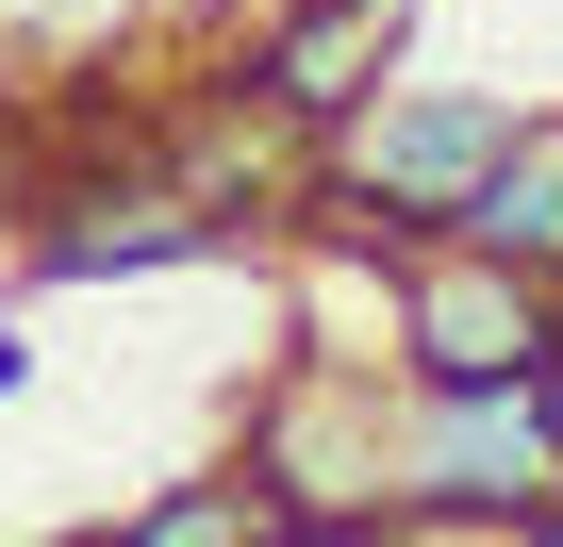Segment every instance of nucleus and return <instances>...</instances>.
I'll list each match as a JSON object with an SVG mask.
<instances>
[{"label":"nucleus","mask_w":563,"mask_h":547,"mask_svg":"<svg viewBox=\"0 0 563 547\" xmlns=\"http://www.w3.org/2000/svg\"><path fill=\"white\" fill-rule=\"evenodd\" d=\"M398 51H415V0H282V18L249 34V100H265L282 133H316V117H349Z\"/></svg>","instance_id":"4"},{"label":"nucleus","mask_w":563,"mask_h":547,"mask_svg":"<svg viewBox=\"0 0 563 547\" xmlns=\"http://www.w3.org/2000/svg\"><path fill=\"white\" fill-rule=\"evenodd\" d=\"M563 332V283L464 249V232H382V349L398 382H514Z\"/></svg>","instance_id":"3"},{"label":"nucleus","mask_w":563,"mask_h":547,"mask_svg":"<svg viewBox=\"0 0 563 547\" xmlns=\"http://www.w3.org/2000/svg\"><path fill=\"white\" fill-rule=\"evenodd\" d=\"M514 133L497 84H365L349 117H316V216L332 232H448V199L481 183V150Z\"/></svg>","instance_id":"2"},{"label":"nucleus","mask_w":563,"mask_h":547,"mask_svg":"<svg viewBox=\"0 0 563 547\" xmlns=\"http://www.w3.org/2000/svg\"><path fill=\"white\" fill-rule=\"evenodd\" d=\"M530 398H547V431H563V332H547V349H530Z\"/></svg>","instance_id":"8"},{"label":"nucleus","mask_w":563,"mask_h":547,"mask_svg":"<svg viewBox=\"0 0 563 547\" xmlns=\"http://www.w3.org/2000/svg\"><path fill=\"white\" fill-rule=\"evenodd\" d=\"M563 497V431L514 382H415L398 431H382V530H530Z\"/></svg>","instance_id":"1"},{"label":"nucleus","mask_w":563,"mask_h":547,"mask_svg":"<svg viewBox=\"0 0 563 547\" xmlns=\"http://www.w3.org/2000/svg\"><path fill=\"white\" fill-rule=\"evenodd\" d=\"M216 249H232V232H216V199H183V183H166V199H100V216H84V232H51L34 265H51V283H150V265H216Z\"/></svg>","instance_id":"6"},{"label":"nucleus","mask_w":563,"mask_h":547,"mask_svg":"<svg viewBox=\"0 0 563 547\" xmlns=\"http://www.w3.org/2000/svg\"><path fill=\"white\" fill-rule=\"evenodd\" d=\"M448 232L497 249V265H530V283H563V117H514L481 150V183L448 199Z\"/></svg>","instance_id":"5"},{"label":"nucleus","mask_w":563,"mask_h":547,"mask_svg":"<svg viewBox=\"0 0 563 547\" xmlns=\"http://www.w3.org/2000/svg\"><path fill=\"white\" fill-rule=\"evenodd\" d=\"M117 530H133V547H265L282 497H265V481H183V497H133Z\"/></svg>","instance_id":"7"}]
</instances>
